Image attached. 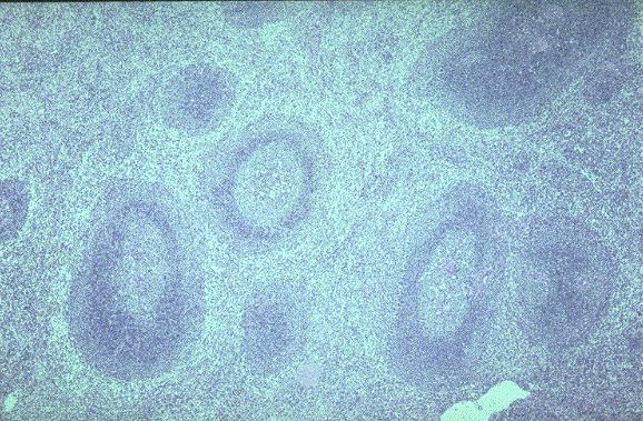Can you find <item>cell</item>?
<instances>
[{"label": "cell", "mask_w": 643, "mask_h": 421, "mask_svg": "<svg viewBox=\"0 0 643 421\" xmlns=\"http://www.w3.org/2000/svg\"><path fill=\"white\" fill-rule=\"evenodd\" d=\"M205 284L179 201L137 186L99 213L75 273L69 325L81 355L120 380L169 372L194 350Z\"/></svg>", "instance_id": "cell-1"}, {"label": "cell", "mask_w": 643, "mask_h": 421, "mask_svg": "<svg viewBox=\"0 0 643 421\" xmlns=\"http://www.w3.org/2000/svg\"><path fill=\"white\" fill-rule=\"evenodd\" d=\"M305 161L238 150L206 174L205 193L215 222L234 242L268 247L304 220L314 192Z\"/></svg>", "instance_id": "cell-2"}, {"label": "cell", "mask_w": 643, "mask_h": 421, "mask_svg": "<svg viewBox=\"0 0 643 421\" xmlns=\"http://www.w3.org/2000/svg\"><path fill=\"white\" fill-rule=\"evenodd\" d=\"M306 318L294 290L275 287L260 291L246 309L243 323L250 362L268 373L287 365L304 343Z\"/></svg>", "instance_id": "cell-3"}, {"label": "cell", "mask_w": 643, "mask_h": 421, "mask_svg": "<svg viewBox=\"0 0 643 421\" xmlns=\"http://www.w3.org/2000/svg\"><path fill=\"white\" fill-rule=\"evenodd\" d=\"M205 69L188 67L176 73L161 94L162 121L171 129L187 134L199 133L216 120L225 103L221 96L214 97L211 79Z\"/></svg>", "instance_id": "cell-4"}, {"label": "cell", "mask_w": 643, "mask_h": 421, "mask_svg": "<svg viewBox=\"0 0 643 421\" xmlns=\"http://www.w3.org/2000/svg\"><path fill=\"white\" fill-rule=\"evenodd\" d=\"M26 187L18 180L2 183V238H12L21 228L28 209Z\"/></svg>", "instance_id": "cell-5"}]
</instances>
